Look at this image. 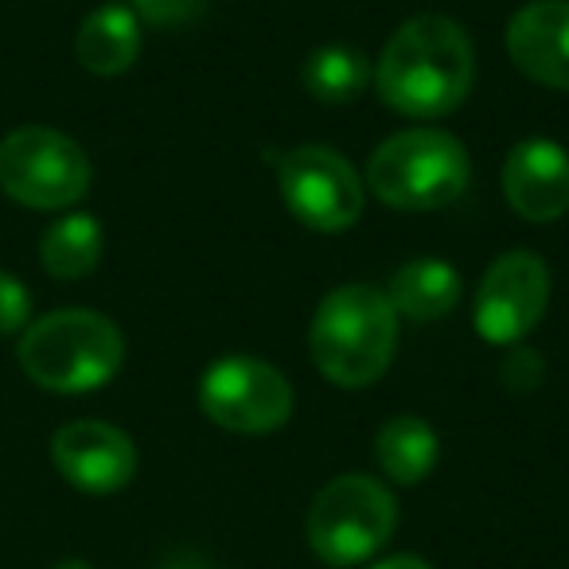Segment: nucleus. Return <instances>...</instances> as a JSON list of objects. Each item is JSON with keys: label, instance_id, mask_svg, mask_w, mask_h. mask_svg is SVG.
I'll return each instance as SVG.
<instances>
[{"label": "nucleus", "instance_id": "9b49d317", "mask_svg": "<svg viewBox=\"0 0 569 569\" xmlns=\"http://www.w3.org/2000/svg\"><path fill=\"white\" fill-rule=\"evenodd\" d=\"M503 199L527 222H553L569 211V152L558 141L527 137L503 160Z\"/></svg>", "mask_w": 569, "mask_h": 569}, {"label": "nucleus", "instance_id": "6ab92c4d", "mask_svg": "<svg viewBox=\"0 0 569 569\" xmlns=\"http://www.w3.org/2000/svg\"><path fill=\"white\" fill-rule=\"evenodd\" d=\"M32 317V293L24 289V281L0 269V336H12L28 325Z\"/></svg>", "mask_w": 569, "mask_h": 569}, {"label": "nucleus", "instance_id": "f03ea898", "mask_svg": "<svg viewBox=\"0 0 569 569\" xmlns=\"http://www.w3.org/2000/svg\"><path fill=\"white\" fill-rule=\"evenodd\" d=\"M398 348V312L375 284H340L317 305L309 351L317 371L343 390H363L387 375Z\"/></svg>", "mask_w": 569, "mask_h": 569}, {"label": "nucleus", "instance_id": "dca6fc26", "mask_svg": "<svg viewBox=\"0 0 569 569\" xmlns=\"http://www.w3.org/2000/svg\"><path fill=\"white\" fill-rule=\"evenodd\" d=\"M106 250V234L98 227L94 214H63L51 222L40 238V261L51 277L59 281H79V277L94 273Z\"/></svg>", "mask_w": 569, "mask_h": 569}, {"label": "nucleus", "instance_id": "412c9836", "mask_svg": "<svg viewBox=\"0 0 569 569\" xmlns=\"http://www.w3.org/2000/svg\"><path fill=\"white\" fill-rule=\"evenodd\" d=\"M160 569H211L207 561H199V558H172V561H164Z\"/></svg>", "mask_w": 569, "mask_h": 569}, {"label": "nucleus", "instance_id": "aec40b11", "mask_svg": "<svg viewBox=\"0 0 569 569\" xmlns=\"http://www.w3.org/2000/svg\"><path fill=\"white\" fill-rule=\"evenodd\" d=\"M367 569H433V566L426 558H413V553H395V558H382Z\"/></svg>", "mask_w": 569, "mask_h": 569}, {"label": "nucleus", "instance_id": "0eeeda50", "mask_svg": "<svg viewBox=\"0 0 569 569\" xmlns=\"http://www.w3.org/2000/svg\"><path fill=\"white\" fill-rule=\"evenodd\" d=\"M277 188L297 222L317 234H343L363 214V180L343 152L301 144L277 160Z\"/></svg>", "mask_w": 569, "mask_h": 569}, {"label": "nucleus", "instance_id": "1a4fd4ad", "mask_svg": "<svg viewBox=\"0 0 569 569\" xmlns=\"http://www.w3.org/2000/svg\"><path fill=\"white\" fill-rule=\"evenodd\" d=\"M550 305V269L538 253L507 250L488 266L476 293V332L496 348H515L538 328Z\"/></svg>", "mask_w": 569, "mask_h": 569}, {"label": "nucleus", "instance_id": "f257e3e1", "mask_svg": "<svg viewBox=\"0 0 569 569\" xmlns=\"http://www.w3.org/2000/svg\"><path fill=\"white\" fill-rule=\"evenodd\" d=\"M375 90L406 118H445L460 110L476 82V51L449 17H413L398 28L375 63Z\"/></svg>", "mask_w": 569, "mask_h": 569}, {"label": "nucleus", "instance_id": "4468645a", "mask_svg": "<svg viewBox=\"0 0 569 569\" xmlns=\"http://www.w3.org/2000/svg\"><path fill=\"white\" fill-rule=\"evenodd\" d=\"M387 297L398 317L418 320V325H433V320L449 317L457 309L460 273L457 266H449L441 258H413L395 273Z\"/></svg>", "mask_w": 569, "mask_h": 569}, {"label": "nucleus", "instance_id": "2eb2a0df", "mask_svg": "<svg viewBox=\"0 0 569 569\" xmlns=\"http://www.w3.org/2000/svg\"><path fill=\"white\" fill-rule=\"evenodd\" d=\"M437 433L429 421L398 413L375 437V460L395 483H421L437 468Z\"/></svg>", "mask_w": 569, "mask_h": 569}, {"label": "nucleus", "instance_id": "f3484780", "mask_svg": "<svg viewBox=\"0 0 569 569\" xmlns=\"http://www.w3.org/2000/svg\"><path fill=\"white\" fill-rule=\"evenodd\" d=\"M371 74H375V67L367 63L363 51L343 48V43H328V48H317L305 59L301 79H305V90H309L317 102L348 106L363 94Z\"/></svg>", "mask_w": 569, "mask_h": 569}, {"label": "nucleus", "instance_id": "6e6552de", "mask_svg": "<svg viewBox=\"0 0 569 569\" xmlns=\"http://www.w3.org/2000/svg\"><path fill=\"white\" fill-rule=\"evenodd\" d=\"M199 410L227 433H273L293 418V387L273 363L227 356L199 379Z\"/></svg>", "mask_w": 569, "mask_h": 569}, {"label": "nucleus", "instance_id": "a211bd4d", "mask_svg": "<svg viewBox=\"0 0 569 569\" xmlns=\"http://www.w3.org/2000/svg\"><path fill=\"white\" fill-rule=\"evenodd\" d=\"M137 20L152 28H183L207 12V0H129Z\"/></svg>", "mask_w": 569, "mask_h": 569}, {"label": "nucleus", "instance_id": "7ed1b4c3", "mask_svg": "<svg viewBox=\"0 0 569 569\" xmlns=\"http://www.w3.org/2000/svg\"><path fill=\"white\" fill-rule=\"evenodd\" d=\"M17 359L36 387L56 395H87L121 371L126 336L94 309H59L28 325Z\"/></svg>", "mask_w": 569, "mask_h": 569}, {"label": "nucleus", "instance_id": "f8f14e48", "mask_svg": "<svg viewBox=\"0 0 569 569\" xmlns=\"http://www.w3.org/2000/svg\"><path fill=\"white\" fill-rule=\"evenodd\" d=\"M507 56L530 82L569 90V0H530L507 24Z\"/></svg>", "mask_w": 569, "mask_h": 569}, {"label": "nucleus", "instance_id": "39448f33", "mask_svg": "<svg viewBox=\"0 0 569 569\" xmlns=\"http://www.w3.org/2000/svg\"><path fill=\"white\" fill-rule=\"evenodd\" d=\"M398 527V503L371 476H336L309 507V546L325 566L348 569L371 561Z\"/></svg>", "mask_w": 569, "mask_h": 569}, {"label": "nucleus", "instance_id": "9d476101", "mask_svg": "<svg viewBox=\"0 0 569 569\" xmlns=\"http://www.w3.org/2000/svg\"><path fill=\"white\" fill-rule=\"evenodd\" d=\"M59 476L90 496L121 491L137 476V449L126 429L110 421H71L51 437Z\"/></svg>", "mask_w": 569, "mask_h": 569}, {"label": "nucleus", "instance_id": "20e7f679", "mask_svg": "<svg viewBox=\"0 0 569 569\" xmlns=\"http://www.w3.org/2000/svg\"><path fill=\"white\" fill-rule=\"evenodd\" d=\"M472 180L465 144L445 129L395 133L367 160V188L398 211H437L465 196Z\"/></svg>", "mask_w": 569, "mask_h": 569}, {"label": "nucleus", "instance_id": "423d86ee", "mask_svg": "<svg viewBox=\"0 0 569 569\" xmlns=\"http://www.w3.org/2000/svg\"><path fill=\"white\" fill-rule=\"evenodd\" d=\"M90 160L67 133L48 126L12 129L0 141V188L32 211H63L90 191Z\"/></svg>", "mask_w": 569, "mask_h": 569}, {"label": "nucleus", "instance_id": "ddd939ff", "mask_svg": "<svg viewBox=\"0 0 569 569\" xmlns=\"http://www.w3.org/2000/svg\"><path fill=\"white\" fill-rule=\"evenodd\" d=\"M74 56L90 74H126L141 56V20L126 4H106V9L90 12L82 20L79 36H74Z\"/></svg>", "mask_w": 569, "mask_h": 569}, {"label": "nucleus", "instance_id": "4be33fe9", "mask_svg": "<svg viewBox=\"0 0 569 569\" xmlns=\"http://www.w3.org/2000/svg\"><path fill=\"white\" fill-rule=\"evenodd\" d=\"M56 569H90L87 561H79V558H67V561H59Z\"/></svg>", "mask_w": 569, "mask_h": 569}]
</instances>
